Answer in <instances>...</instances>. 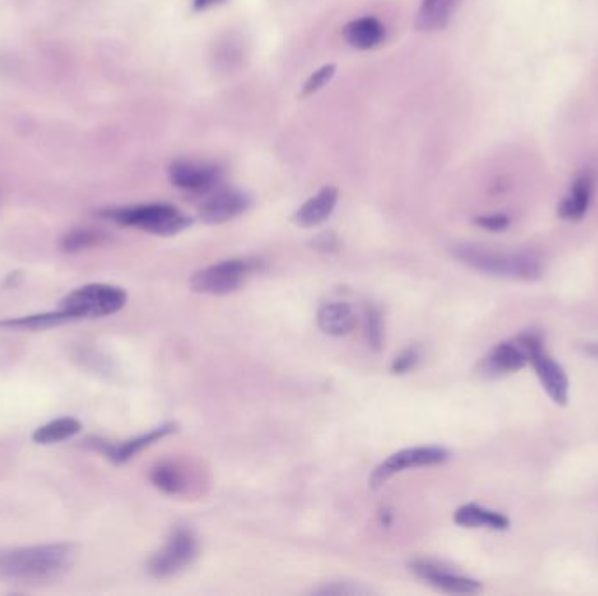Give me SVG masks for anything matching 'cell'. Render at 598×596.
Here are the masks:
<instances>
[{
    "label": "cell",
    "instance_id": "9",
    "mask_svg": "<svg viewBox=\"0 0 598 596\" xmlns=\"http://www.w3.org/2000/svg\"><path fill=\"white\" fill-rule=\"evenodd\" d=\"M168 175L175 188L191 195H205L219 184L223 170L205 161L177 160L168 168Z\"/></svg>",
    "mask_w": 598,
    "mask_h": 596
},
{
    "label": "cell",
    "instance_id": "14",
    "mask_svg": "<svg viewBox=\"0 0 598 596\" xmlns=\"http://www.w3.org/2000/svg\"><path fill=\"white\" fill-rule=\"evenodd\" d=\"M336 203H338V189L326 186L298 208V212L294 214V222L301 228L319 226L331 217Z\"/></svg>",
    "mask_w": 598,
    "mask_h": 596
},
{
    "label": "cell",
    "instance_id": "18",
    "mask_svg": "<svg viewBox=\"0 0 598 596\" xmlns=\"http://www.w3.org/2000/svg\"><path fill=\"white\" fill-rule=\"evenodd\" d=\"M459 6L460 0H422L417 16L418 30L434 32L445 28Z\"/></svg>",
    "mask_w": 598,
    "mask_h": 596
},
{
    "label": "cell",
    "instance_id": "24",
    "mask_svg": "<svg viewBox=\"0 0 598 596\" xmlns=\"http://www.w3.org/2000/svg\"><path fill=\"white\" fill-rule=\"evenodd\" d=\"M366 338L369 347L373 350H380L383 347L382 313L378 312L375 306H369L366 310Z\"/></svg>",
    "mask_w": 598,
    "mask_h": 596
},
{
    "label": "cell",
    "instance_id": "26",
    "mask_svg": "<svg viewBox=\"0 0 598 596\" xmlns=\"http://www.w3.org/2000/svg\"><path fill=\"white\" fill-rule=\"evenodd\" d=\"M418 361H420V352H418V348H408V350H404L403 354L397 355L396 361L392 364V371H394L396 375H404V373H408V371L415 368Z\"/></svg>",
    "mask_w": 598,
    "mask_h": 596
},
{
    "label": "cell",
    "instance_id": "17",
    "mask_svg": "<svg viewBox=\"0 0 598 596\" xmlns=\"http://www.w3.org/2000/svg\"><path fill=\"white\" fill-rule=\"evenodd\" d=\"M453 521L464 528H490V530H508L509 518L501 513L478 506L466 504L453 514Z\"/></svg>",
    "mask_w": 598,
    "mask_h": 596
},
{
    "label": "cell",
    "instance_id": "3",
    "mask_svg": "<svg viewBox=\"0 0 598 596\" xmlns=\"http://www.w3.org/2000/svg\"><path fill=\"white\" fill-rule=\"evenodd\" d=\"M109 221L118 222L121 226L139 228L147 233L160 236H172L181 233L182 229L191 226L188 215L167 203H151L137 207L112 208L102 212Z\"/></svg>",
    "mask_w": 598,
    "mask_h": 596
},
{
    "label": "cell",
    "instance_id": "1",
    "mask_svg": "<svg viewBox=\"0 0 598 596\" xmlns=\"http://www.w3.org/2000/svg\"><path fill=\"white\" fill-rule=\"evenodd\" d=\"M77 560L76 544L56 542L0 551V579L18 586H42L60 581Z\"/></svg>",
    "mask_w": 598,
    "mask_h": 596
},
{
    "label": "cell",
    "instance_id": "7",
    "mask_svg": "<svg viewBox=\"0 0 598 596\" xmlns=\"http://www.w3.org/2000/svg\"><path fill=\"white\" fill-rule=\"evenodd\" d=\"M450 457L448 451L438 446H418V448H406V450L397 451L390 455L387 460L376 467L369 485L371 488H380L385 485L390 478H394L399 472L406 469H415V467H429V465H438L446 462Z\"/></svg>",
    "mask_w": 598,
    "mask_h": 596
},
{
    "label": "cell",
    "instance_id": "8",
    "mask_svg": "<svg viewBox=\"0 0 598 596\" xmlns=\"http://www.w3.org/2000/svg\"><path fill=\"white\" fill-rule=\"evenodd\" d=\"M537 334H522L515 340L502 341L481 361L480 373L487 378L511 375L530 364V350Z\"/></svg>",
    "mask_w": 598,
    "mask_h": 596
},
{
    "label": "cell",
    "instance_id": "10",
    "mask_svg": "<svg viewBox=\"0 0 598 596\" xmlns=\"http://www.w3.org/2000/svg\"><path fill=\"white\" fill-rule=\"evenodd\" d=\"M410 570L425 583L431 584L436 590L452 593V595H473L481 591L480 581L462 576L452 567L434 560H413Z\"/></svg>",
    "mask_w": 598,
    "mask_h": 596
},
{
    "label": "cell",
    "instance_id": "19",
    "mask_svg": "<svg viewBox=\"0 0 598 596\" xmlns=\"http://www.w3.org/2000/svg\"><path fill=\"white\" fill-rule=\"evenodd\" d=\"M592 179L588 175L579 177L578 181L572 184L571 193L565 196L558 214L567 221H579L585 217L592 201Z\"/></svg>",
    "mask_w": 598,
    "mask_h": 596
},
{
    "label": "cell",
    "instance_id": "16",
    "mask_svg": "<svg viewBox=\"0 0 598 596\" xmlns=\"http://www.w3.org/2000/svg\"><path fill=\"white\" fill-rule=\"evenodd\" d=\"M343 37L355 49L368 51L382 44L385 39V27L382 21L373 16H364L359 20L350 21L347 27L343 28Z\"/></svg>",
    "mask_w": 598,
    "mask_h": 596
},
{
    "label": "cell",
    "instance_id": "2",
    "mask_svg": "<svg viewBox=\"0 0 598 596\" xmlns=\"http://www.w3.org/2000/svg\"><path fill=\"white\" fill-rule=\"evenodd\" d=\"M453 254L460 263L492 277L515 280H537L541 277V266L536 259L520 252L488 249L483 245H457Z\"/></svg>",
    "mask_w": 598,
    "mask_h": 596
},
{
    "label": "cell",
    "instance_id": "27",
    "mask_svg": "<svg viewBox=\"0 0 598 596\" xmlns=\"http://www.w3.org/2000/svg\"><path fill=\"white\" fill-rule=\"evenodd\" d=\"M476 224L480 228L488 229V231H504L509 226V217L502 214L483 215V217L476 219Z\"/></svg>",
    "mask_w": 598,
    "mask_h": 596
},
{
    "label": "cell",
    "instance_id": "22",
    "mask_svg": "<svg viewBox=\"0 0 598 596\" xmlns=\"http://www.w3.org/2000/svg\"><path fill=\"white\" fill-rule=\"evenodd\" d=\"M151 481L156 488L168 495H181L188 488L184 474L174 462H161L156 465L151 471Z\"/></svg>",
    "mask_w": 598,
    "mask_h": 596
},
{
    "label": "cell",
    "instance_id": "13",
    "mask_svg": "<svg viewBox=\"0 0 598 596\" xmlns=\"http://www.w3.org/2000/svg\"><path fill=\"white\" fill-rule=\"evenodd\" d=\"M172 432H175L174 423H165V425H160V427H156V429L149 430L147 434L128 439L125 443H100L98 444V448L104 451L105 455L111 458L112 462H116V464H125L130 458L135 457L137 453L146 450L151 444L160 441V439L168 436V434H172Z\"/></svg>",
    "mask_w": 598,
    "mask_h": 596
},
{
    "label": "cell",
    "instance_id": "15",
    "mask_svg": "<svg viewBox=\"0 0 598 596\" xmlns=\"http://www.w3.org/2000/svg\"><path fill=\"white\" fill-rule=\"evenodd\" d=\"M317 324L324 333L340 338V336H347L354 331L357 326V315H355L354 308L348 303L333 301V303L320 306L319 313H317Z\"/></svg>",
    "mask_w": 598,
    "mask_h": 596
},
{
    "label": "cell",
    "instance_id": "12",
    "mask_svg": "<svg viewBox=\"0 0 598 596\" xmlns=\"http://www.w3.org/2000/svg\"><path fill=\"white\" fill-rule=\"evenodd\" d=\"M249 205H251V200L244 193L235 191V189H221L203 201L198 208V214H200V219L207 224H223V222L231 221L238 215L244 214Z\"/></svg>",
    "mask_w": 598,
    "mask_h": 596
},
{
    "label": "cell",
    "instance_id": "29",
    "mask_svg": "<svg viewBox=\"0 0 598 596\" xmlns=\"http://www.w3.org/2000/svg\"><path fill=\"white\" fill-rule=\"evenodd\" d=\"M223 2H226V0H195L193 2V9H195L196 13H202V11H207L210 7L219 6Z\"/></svg>",
    "mask_w": 598,
    "mask_h": 596
},
{
    "label": "cell",
    "instance_id": "21",
    "mask_svg": "<svg viewBox=\"0 0 598 596\" xmlns=\"http://www.w3.org/2000/svg\"><path fill=\"white\" fill-rule=\"evenodd\" d=\"M67 322H74L69 313L63 312L62 308L58 312L39 313V315H28L20 319L2 320L0 327L14 329V331H44L49 327L62 326Z\"/></svg>",
    "mask_w": 598,
    "mask_h": 596
},
{
    "label": "cell",
    "instance_id": "6",
    "mask_svg": "<svg viewBox=\"0 0 598 596\" xmlns=\"http://www.w3.org/2000/svg\"><path fill=\"white\" fill-rule=\"evenodd\" d=\"M198 556V542L189 530H175L167 544L147 563V572L156 579H168L188 569Z\"/></svg>",
    "mask_w": 598,
    "mask_h": 596
},
{
    "label": "cell",
    "instance_id": "4",
    "mask_svg": "<svg viewBox=\"0 0 598 596\" xmlns=\"http://www.w3.org/2000/svg\"><path fill=\"white\" fill-rule=\"evenodd\" d=\"M126 299V292L116 285H83L63 299L62 310L74 320L100 319L123 310Z\"/></svg>",
    "mask_w": 598,
    "mask_h": 596
},
{
    "label": "cell",
    "instance_id": "11",
    "mask_svg": "<svg viewBox=\"0 0 598 596\" xmlns=\"http://www.w3.org/2000/svg\"><path fill=\"white\" fill-rule=\"evenodd\" d=\"M530 364L536 369L537 378L546 390V394L551 397V401L558 406H565L569 401V378L565 369L553 361L550 355L544 352L543 341L537 336L532 343L530 350Z\"/></svg>",
    "mask_w": 598,
    "mask_h": 596
},
{
    "label": "cell",
    "instance_id": "30",
    "mask_svg": "<svg viewBox=\"0 0 598 596\" xmlns=\"http://www.w3.org/2000/svg\"><path fill=\"white\" fill-rule=\"evenodd\" d=\"M583 350H585L586 354L598 359V343H585Z\"/></svg>",
    "mask_w": 598,
    "mask_h": 596
},
{
    "label": "cell",
    "instance_id": "23",
    "mask_svg": "<svg viewBox=\"0 0 598 596\" xmlns=\"http://www.w3.org/2000/svg\"><path fill=\"white\" fill-rule=\"evenodd\" d=\"M104 240V233L98 229L77 228L63 236L62 249L67 252H79V250L97 247L98 243Z\"/></svg>",
    "mask_w": 598,
    "mask_h": 596
},
{
    "label": "cell",
    "instance_id": "28",
    "mask_svg": "<svg viewBox=\"0 0 598 596\" xmlns=\"http://www.w3.org/2000/svg\"><path fill=\"white\" fill-rule=\"evenodd\" d=\"M315 593H319V595H368L369 590L350 586V584H333V586H329V588L326 586Z\"/></svg>",
    "mask_w": 598,
    "mask_h": 596
},
{
    "label": "cell",
    "instance_id": "5",
    "mask_svg": "<svg viewBox=\"0 0 598 596\" xmlns=\"http://www.w3.org/2000/svg\"><path fill=\"white\" fill-rule=\"evenodd\" d=\"M258 270L254 259H228L196 271L189 280L191 289L200 294L226 296L244 287L245 282Z\"/></svg>",
    "mask_w": 598,
    "mask_h": 596
},
{
    "label": "cell",
    "instance_id": "20",
    "mask_svg": "<svg viewBox=\"0 0 598 596\" xmlns=\"http://www.w3.org/2000/svg\"><path fill=\"white\" fill-rule=\"evenodd\" d=\"M81 429L83 427H81L79 420L72 418V416H65V418H58V420H53V422L39 427L32 434V439L37 444L62 443V441H67V439L77 436L81 432Z\"/></svg>",
    "mask_w": 598,
    "mask_h": 596
},
{
    "label": "cell",
    "instance_id": "25",
    "mask_svg": "<svg viewBox=\"0 0 598 596\" xmlns=\"http://www.w3.org/2000/svg\"><path fill=\"white\" fill-rule=\"evenodd\" d=\"M334 74H336V65H334V63H329V65H324V67H320L319 70H315L312 76L308 77V81H306L305 86H303L301 95H303V97H312L317 91L322 90L324 86L331 83Z\"/></svg>",
    "mask_w": 598,
    "mask_h": 596
}]
</instances>
